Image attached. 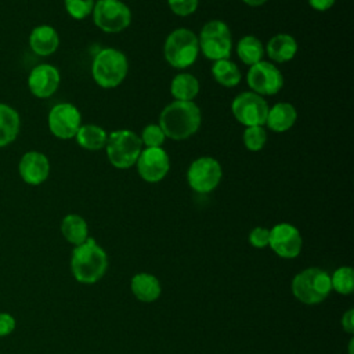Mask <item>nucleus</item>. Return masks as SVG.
Segmentation results:
<instances>
[{"label": "nucleus", "instance_id": "nucleus-31", "mask_svg": "<svg viewBox=\"0 0 354 354\" xmlns=\"http://www.w3.org/2000/svg\"><path fill=\"white\" fill-rule=\"evenodd\" d=\"M167 6L173 14L178 17H188L196 11L199 0H167Z\"/></svg>", "mask_w": 354, "mask_h": 354}, {"label": "nucleus", "instance_id": "nucleus-22", "mask_svg": "<svg viewBox=\"0 0 354 354\" xmlns=\"http://www.w3.org/2000/svg\"><path fill=\"white\" fill-rule=\"evenodd\" d=\"M76 142L87 151H100L105 148L108 133L98 124H82L75 136Z\"/></svg>", "mask_w": 354, "mask_h": 354}, {"label": "nucleus", "instance_id": "nucleus-27", "mask_svg": "<svg viewBox=\"0 0 354 354\" xmlns=\"http://www.w3.org/2000/svg\"><path fill=\"white\" fill-rule=\"evenodd\" d=\"M332 290L339 295H351L354 290V270L348 266H342L330 275Z\"/></svg>", "mask_w": 354, "mask_h": 354}, {"label": "nucleus", "instance_id": "nucleus-1", "mask_svg": "<svg viewBox=\"0 0 354 354\" xmlns=\"http://www.w3.org/2000/svg\"><path fill=\"white\" fill-rule=\"evenodd\" d=\"M202 112L194 101H171L159 115V126L166 138L184 141L201 127Z\"/></svg>", "mask_w": 354, "mask_h": 354}, {"label": "nucleus", "instance_id": "nucleus-8", "mask_svg": "<svg viewBox=\"0 0 354 354\" xmlns=\"http://www.w3.org/2000/svg\"><path fill=\"white\" fill-rule=\"evenodd\" d=\"M91 15L94 25L106 33H119L131 22V11L122 0H98Z\"/></svg>", "mask_w": 354, "mask_h": 354}, {"label": "nucleus", "instance_id": "nucleus-35", "mask_svg": "<svg viewBox=\"0 0 354 354\" xmlns=\"http://www.w3.org/2000/svg\"><path fill=\"white\" fill-rule=\"evenodd\" d=\"M310 7L315 11H328L333 7L336 0H307Z\"/></svg>", "mask_w": 354, "mask_h": 354}, {"label": "nucleus", "instance_id": "nucleus-13", "mask_svg": "<svg viewBox=\"0 0 354 354\" xmlns=\"http://www.w3.org/2000/svg\"><path fill=\"white\" fill-rule=\"evenodd\" d=\"M268 246L282 259H296L303 248L300 231L289 223H278L270 230Z\"/></svg>", "mask_w": 354, "mask_h": 354}, {"label": "nucleus", "instance_id": "nucleus-3", "mask_svg": "<svg viewBox=\"0 0 354 354\" xmlns=\"http://www.w3.org/2000/svg\"><path fill=\"white\" fill-rule=\"evenodd\" d=\"M129 72L127 57L118 48H101L93 58L91 76L102 88H115L123 83Z\"/></svg>", "mask_w": 354, "mask_h": 354}, {"label": "nucleus", "instance_id": "nucleus-15", "mask_svg": "<svg viewBox=\"0 0 354 354\" xmlns=\"http://www.w3.org/2000/svg\"><path fill=\"white\" fill-rule=\"evenodd\" d=\"M61 83L59 71L50 64H39L28 76V87L37 98L51 97Z\"/></svg>", "mask_w": 354, "mask_h": 354}, {"label": "nucleus", "instance_id": "nucleus-5", "mask_svg": "<svg viewBox=\"0 0 354 354\" xmlns=\"http://www.w3.org/2000/svg\"><path fill=\"white\" fill-rule=\"evenodd\" d=\"M198 55V36L192 30L177 28L167 35L163 44V57L170 66L176 69L189 68L195 64Z\"/></svg>", "mask_w": 354, "mask_h": 354}, {"label": "nucleus", "instance_id": "nucleus-32", "mask_svg": "<svg viewBox=\"0 0 354 354\" xmlns=\"http://www.w3.org/2000/svg\"><path fill=\"white\" fill-rule=\"evenodd\" d=\"M270 239V230L266 227H254L250 230L248 241L256 249H264L268 246Z\"/></svg>", "mask_w": 354, "mask_h": 354}, {"label": "nucleus", "instance_id": "nucleus-28", "mask_svg": "<svg viewBox=\"0 0 354 354\" xmlns=\"http://www.w3.org/2000/svg\"><path fill=\"white\" fill-rule=\"evenodd\" d=\"M242 141L250 152H259L267 142V130L264 126H249L243 130Z\"/></svg>", "mask_w": 354, "mask_h": 354}, {"label": "nucleus", "instance_id": "nucleus-37", "mask_svg": "<svg viewBox=\"0 0 354 354\" xmlns=\"http://www.w3.org/2000/svg\"><path fill=\"white\" fill-rule=\"evenodd\" d=\"M353 344H354V339L351 337L350 342H348V354H354V353H353Z\"/></svg>", "mask_w": 354, "mask_h": 354}, {"label": "nucleus", "instance_id": "nucleus-6", "mask_svg": "<svg viewBox=\"0 0 354 354\" xmlns=\"http://www.w3.org/2000/svg\"><path fill=\"white\" fill-rule=\"evenodd\" d=\"M104 149L109 163L113 167L129 169L136 165L142 151V142L138 134L131 130L122 129L108 134Z\"/></svg>", "mask_w": 354, "mask_h": 354}, {"label": "nucleus", "instance_id": "nucleus-23", "mask_svg": "<svg viewBox=\"0 0 354 354\" xmlns=\"http://www.w3.org/2000/svg\"><path fill=\"white\" fill-rule=\"evenodd\" d=\"M21 119L18 112L7 105L0 102V147L11 144L19 133Z\"/></svg>", "mask_w": 354, "mask_h": 354}, {"label": "nucleus", "instance_id": "nucleus-25", "mask_svg": "<svg viewBox=\"0 0 354 354\" xmlns=\"http://www.w3.org/2000/svg\"><path fill=\"white\" fill-rule=\"evenodd\" d=\"M236 55L248 66H252L263 61L266 51L261 40L253 35H246L241 37L236 43Z\"/></svg>", "mask_w": 354, "mask_h": 354}, {"label": "nucleus", "instance_id": "nucleus-24", "mask_svg": "<svg viewBox=\"0 0 354 354\" xmlns=\"http://www.w3.org/2000/svg\"><path fill=\"white\" fill-rule=\"evenodd\" d=\"M61 234L69 243L77 246L88 238L87 221L79 214H66L61 221Z\"/></svg>", "mask_w": 354, "mask_h": 354}, {"label": "nucleus", "instance_id": "nucleus-21", "mask_svg": "<svg viewBox=\"0 0 354 354\" xmlns=\"http://www.w3.org/2000/svg\"><path fill=\"white\" fill-rule=\"evenodd\" d=\"M199 88V80L188 72L177 73L170 83V94L176 101H194Z\"/></svg>", "mask_w": 354, "mask_h": 354}, {"label": "nucleus", "instance_id": "nucleus-4", "mask_svg": "<svg viewBox=\"0 0 354 354\" xmlns=\"http://www.w3.org/2000/svg\"><path fill=\"white\" fill-rule=\"evenodd\" d=\"M293 296L303 304L322 303L332 292L330 274L318 267H310L297 272L290 283Z\"/></svg>", "mask_w": 354, "mask_h": 354}, {"label": "nucleus", "instance_id": "nucleus-9", "mask_svg": "<svg viewBox=\"0 0 354 354\" xmlns=\"http://www.w3.org/2000/svg\"><path fill=\"white\" fill-rule=\"evenodd\" d=\"M223 178L220 162L212 156H199L191 162L187 170V183L198 194L212 192Z\"/></svg>", "mask_w": 354, "mask_h": 354}, {"label": "nucleus", "instance_id": "nucleus-17", "mask_svg": "<svg viewBox=\"0 0 354 354\" xmlns=\"http://www.w3.org/2000/svg\"><path fill=\"white\" fill-rule=\"evenodd\" d=\"M297 48V41L292 35L277 33L267 41L264 51L272 64H285L295 58Z\"/></svg>", "mask_w": 354, "mask_h": 354}, {"label": "nucleus", "instance_id": "nucleus-16", "mask_svg": "<svg viewBox=\"0 0 354 354\" xmlns=\"http://www.w3.org/2000/svg\"><path fill=\"white\" fill-rule=\"evenodd\" d=\"M21 178L29 185H40L48 178L50 160L39 151H29L22 155L18 165Z\"/></svg>", "mask_w": 354, "mask_h": 354}, {"label": "nucleus", "instance_id": "nucleus-20", "mask_svg": "<svg viewBox=\"0 0 354 354\" xmlns=\"http://www.w3.org/2000/svg\"><path fill=\"white\" fill-rule=\"evenodd\" d=\"M297 120V111L290 102H277L268 108L266 126L275 133H285L293 127Z\"/></svg>", "mask_w": 354, "mask_h": 354}, {"label": "nucleus", "instance_id": "nucleus-36", "mask_svg": "<svg viewBox=\"0 0 354 354\" xmlns=\"http://www.w3.org/2000/svg\"><path fill=\"white\" fill-rule=\"evenodd\" d=\"M249 7H260L267 3V0H242Z\"/></svg>", "mask_w": 354, "mask_h": 354}, {"label": "nucleus", "instance_id": "nucleus-18", "mask_svg": "<svg viewBox=\"0 0 354 354\" xmlns=\"http://www.w3.org/2000/svg\"><path fill=\"white\" fill-rule=\"evenodd\" d=\"M29 46L35 54L48 57L57 51L59 46V36L51 25H37L29 35Z\"/></svg>", "mask_w": 354, "mask_h": 354}, {"label": "nucleus", "instance_id": "nucleus-29", "mask_svg": "<svg viewBox=\"0 0 354 354\" xmlns=\"http://www.w3.org/2000/svg\"><path fill=\"white\" fill-rule=\"evenodd\" d=\"M140 140L145 148H160L166 140V136L158 123H149L142 129Z\"/></svg>", "mask_w": 354, "mask_h": 354}, {"label": "nucleus", "instance_id": "nucleus-34", "mask_svg": "<svg viewBox=\"0 0 354 354\" xmlns=\"http://www.w3.org/2000/svg\"><path fill=\"white\" fill-rule=\"evenodd\" d=\"M342 328L344 329V332H347L348 335L354 333V310L348 308L343 317H342Z\"/></svg>", "mask_w": 354, "mask_h": 354}, {"label": "nucleus", "instance_id": "nucleus-19", "mask_svg": "<svg viewBox=\"0 0 354 354\" xmlns=\"http://www.w3.org/2000/svg\"><path fill=\"white\" fill-rule=\"evenodd\" d=\"M130 290L138 301L153 303L162 293V285L153 274L137 272L130 279Z\"/></svg>", "mask_w": 354, "mask_h": 354}, {"label": "nucleus", "instance_id": "nucleus-30", "mask_svg": "<svg viewBox=\"0 0 354 354\" xmlns=\"http://www.w3.org/2000/svg\"><path fill=\"white\" fill-rule=\"evenodd\" d=\"M94 0H64L66 12L73 19H84L87 18L94 8Z\"/></svg>", "mask_w": 354, "mask_h": 354}, {"label": "nucleus", "instance_id": "nucleus-33", "mask_svg": "<svg viewBox=\"0 0 354 354\" xmlns=\"http://www.w3.org/2000/svg\"><path fill=\"white\" fill-rule=\"evenodd\" d=\"M17 326L15 318L8 313H0V337L8 336Z\"/></svg>", "mask_w": 354, "mask_h": 354}, {"label": "nucleus", "instance_id": "nucleus-7", "mask_svg": "<svg viewBox=\"0 0 354 354\" xmlns=\"http://www.w3.org/2000/svg\"><path fill=\"white\" fill-rule=\"evenodd\" d=\"M198 43L203 57L213 62L230 58L232 50L231 29L220 19L207 21L201 29Z\"/></svg>", "mask_w": 354, "mask_h": 354}, {"label": "nucleus", "instance_id": "nucleus-11", "mask_svg": "<svg viewBox=\"0 0 354 354\" xmlns=\"http://www.w3.org/2000/svg\"><path fill=\"white\" fill-rule=\"evenodd\" d=\"M246 82L250 91L266 98V95H275L281 91L283 87V75L275 64L263 59L249 66Z\"/></svg>", "mask_w": 354, "mask_h": 354}, {"label": "nucleus", "instance_id": "nucleus-12", "mask_svg": "<svg viewBox=\"0 0 354 354\" xmlns=\"http://www.w3.org/2000/svg\"><path fill=\"white\" fill-rule=\"evenodd\" d=\"M47 123L53 136L61 140H69L75 138L82 126V115L73 104L59 102L50 109Z\"/></svg>", "mask_w": 354, "mask_h": 354}, {"label": "nucleus", "instance_id": "nucleus-14", "mask_svg": "<svg viewBox=\"0 0 354 354\" xmlns=\"http://www.w3.org/2000/svg\"><path fill=\"white\" fill-rule=\"evenodd\" d=\"M138 176L149 184L162 181L170 170V158L167 152L160 148H142L137 162Z\"/></svg>", "mask_w": 354, "mask_h": 354}, {"label": "nucleus", "instance_id": "nucleus-10", "mask_svg": "<svg viewBox=\"0 0 354 354\" xmlns=\"http://www.w3.org/2000/svg\"><path fill=\"white\" fill-rule=\"evenodd\" d=\"M268 108L266 98L253 91L239 93L231 102L234 118L245 127L264 126Z\"/></svg>", "mask_w": 354, "mask_h": 354}, {"label": "nucleus", "instance_id": "nucleus-26", "mask_svg": "<svg viewBox=\"0 0 354 354\" xmlns=\"http://www.w3.org/2000/svg\"><path fill=\"white\" fill-rule=\"evenodd\" d=\"M212 76L223 87H235L242 80V73L235 62L230 58L218 59L212 64Z\"/></svg>", "mask_w": 354, "mask_h": 354}, {"label": "nucleus", "instance_id": "nucleus-2", "mask_svg": "<svg viewBox=\"0 0 354 354\" xmlns=\"http://www.w3.org/2000/svg\"><path fill=\"white\" fill-rule=\"evenodd\" d=\"M106 270L108 254L94 238L88 236L83 243L73 248L71 271L77 282L93 285L106 274Z\"/></svg>", "mask_w": 354, "mask_h": 354}]
</instances>
